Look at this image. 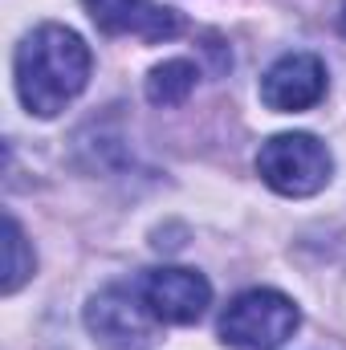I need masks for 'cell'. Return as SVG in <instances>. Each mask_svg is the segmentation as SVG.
Listing matches in <instances>:
<instances>
[{
  "instance_id": "cell-1",
  "label": "cell",
  "mask_w": 346,
  "mask_h": 350,
  "mask_svg": "<svg viewBox=\"0 0 346 350\" xmlns=\"http://www.w3.org/2000/svg\"><path fill=\"white\" fill-rule=\"evenodd\" d=\"M90 45L66 25H37L21 37L12 57L16 98L37 118H57L90 82Z\"/></svg>"
},
{
  "instance_id": "cell-2",
  "label": "cell",
  "mask_w": 346,
  "mask_h": 350,
  "mask_svg": "<svg viewBox=\"0 0 346 350\" xmlns=\"http://www.w3.org/2000/svg\"><path fill=\"white\" fill-rule=\"evenodd\" d=\"M257 175L277 196L302 200V196H314V191H322L330 183L334 159H330L326 143L306 135V131L273 135L269 143H261L257 151Z\"/></svg>"
},
{
  "instance_id": "cell-3",
  "label": "cell",
  "mask_w": 346,
  "mask_h": 350,
  "mask_svg": "<svg viewBox=\"0 0 346 350\" xmlns=\"http://www.w3.org/2000/svg\"><path fill=\"white\" fill-rule=\"evenodd\" d=\"M297 306L277 289H245L220 314V342L232 350H277L297 330Z\"/></svg>"
},
{
  "instance_id": "cell-4",
  "label": "cell",
  "mask_w": 346,
  "mask_h": 350,
  "mask_svg": "<svg viewBox=\"0 0 346 350\" xmlns=\"http://www.w3.org/2000/svg\"><path fill=\"white\" fill-rule=\"evenodd\" d=\"M155 314L143 293L131 285H106L86 306V326L102 350H151L155 347Z\"/></svg>"
},
{
  "instance_id": "cell-5",
  "label": "cell",
  "mask_w": 346,
  "mask_h": 350,
  "mask_svg": "<svg viewBox=\"0 0 346 350\" xmlns=\"http://www.w3.org/2000/svg\"><path fill=\"white\" fill-rule=\"evenodd\" d=\"M139 293L147 301V310L168 322V326H191L204 318L208 301H212V285L204 273L196 269H151L139 281Z\"/></svg>"
},
{
  "instance_id": "cell-6",
  "label": "cell",
  "mask_w": 346,
  "mask_h": 350,
  "mask_svg": "<svg viewBox=\"0 0 346 350\" xmlns=\"http://www.w3.org/2000/svg\"><path fill=\"white\" fill-rule=\"evenodd\" d=\"M326 94V62L318 53H285L261 78V102L277 114H297L318 106Z\"/></svg>"
},
{
  "instance_id": "cell-7",
  "label": "cell",
  "mask_w": 346,
  "mask_h": 350,
  "mask_svg": "<svg viewBox=\"0 0 346 350\" xmlns=\"http://www.w3.org/2000/svg\"><path fill=\"white\" fill-rule=\"evenodd\" d=\"M82 4H86L90 21L110 37L135 33L143 41H168L179 33V12L155 0H82Z\"/></svg>"
},
{
  "instance_id": "cell-8",
  "label": "cell",
  "mask_w": 346,
  "mask_h": 350,
  "mask_svg": "<svg viewBox=\"0 0 346 350\" xmlns=\"http://www.w3.org/2000/svg\"><path fill=\"white\" fill-rule=\"evenodd\" d=\"M196 78H200V70L187 57H168L163 66H155L147 74V102L151 106H179L196 90Z\"/></svg>"
},
{
  "instance_id": "cell-9",
  "label": "cell",
  "mask_w": 346,
  "mask_h": 350,
  "mask_svg": "<svg viewBox=\"0 0 346 350\" xmlns=\"http://www.w3.org/2000/svg\"><path fill=\"white\" fill-rule=\"evenodd\" d=\"M4 249H8V257H4V293H16L29 277H33V269H37V257H33V249H29V241H25V232H21V224L8 216L4 220Z\"/></svg>"
},
{
  "instance_id": "cell-10",
  "label": "cell",
  "mask_w": 346,
  "mask_h": 350,
  "mask_svg": "<svg viewBox=\"0 0 346 350\" xmlns=\"http://www.w3.org/2000/svg\"><path fill=\"white\" fill-rule=\"evenodd\" d=\"M343 25H346V0H343Z\"/></svg>"
}]
</instances>
